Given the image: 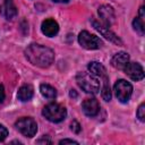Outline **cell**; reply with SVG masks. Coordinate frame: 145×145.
<instances>
[{
  "label": "cell",
  "mask_w": 145,
  "mask_h": 145,
  "mask_svg": "<svg viewBox=\"0 0 145 145\" xmlns=\"http://www.w3.org/2000/svg\"><path fill=\"white\" fill-rule=\"evenodd\" d=\"M33 94H34V92H33V87L31 85H23L17 93V97L19 101L26 102L33 97Z\"/></svg>",
  "instance_id": "2e32d148"
},
{
  "label": "cell",
  "mask_w": 145,
  "mask_h": 145,
  "mask_svg": "<svg viewBox=\"0 0 145 145\" xmlns=\"http://www.w3.org/2000/svg\"><path fill=\"white\" fill-rule=\"evenodd\" d=\"M59 144H78V143L74 139H61L59 142Z\"/></svg>",
  "instance_id": "7402d4cb"
},
{
  "label": "cell",
  "mask_w": 145,
  "mask_h": 145,
  "mask_svg": "<svg viewBox=\"0 0 145 145\" xmlns=\"http://www.w3.org/2000/svg\"><path fill=\"white\" fill-rule=\"evenodd\" d=\"M83 112L88 117H95L100 112V103L96 99H86L82 104Z\"/></svg>",
  "instance_id": "8fae6325"
},
{
  "label": "cell",
  "mask_w": 145,
  "mask_h": 145,
  "mask_svg": "<svg viewBox=\"0 0 145 145\" xmlns=\"http://www.w3.org/2000/svg\"><path fill=\"white\" fill-rule=\"evenodd\" d=\"M92 24H93V27H94L96 31H99L105 39L110 40L111 42H113V43H116V44H119V45L122 44L121 40H120L112 31L109 29V26H106V25H104L103 23H100V22H97V20H95V19H92Z\"/></svg>",
  "instance_id": "ba28073f"
},
{
  "label": "cell",
  "mask_w": 145,
  "mask_h": 145,
  "mask_svg": "<svg viewBox=\"0 0 145 145\" xmlns=\"http://www.w3.org/2000/svg\"><path fill=\"white\" fill-rule=\"evenodd\" d=\"M126 75L131 78L133 80H142L144 78V70L143 67L137 62H128L123 68Z\"/></svg>",
  "instance_id": "9c48e42d"
},
{
  "label": "cell",
  "mask_w": 145,
  "mask_h": 145,
  "mask_svg": "<svg viewBox=\"0 0 145 145\" xmlns=\"http://www.w3.org/2000/svg\"><path fill=\"white\" fill-rule=\"evenodd\" d=\"M25 56L27 60L40 68H48L54 60V52L41 44H31L25 50Z\"/></svg>",
  "instance_id": "6da1fadb"
},
{
  "label": "cell",
  "mask_w": 145,
  "mask_h": 145,
  "mask_svg": "<svg viewBox=\"0 0 145 145\" xmlns=\"http://www.w3.org/2000/svg\"><path fill=\"white\" fill-rule=\"evenodd\" d=\"M76 82L84 92L89 94L99 93L101 87V83L99 78L89 72H78L76 76Z\"/></svg>",
  "instance_id": "3957f363"
},
{
  "label": "cell",
  "mask_w": 145,
  "mask_h": 145,
  "mask_svg": "<svg viewBox=\"0 0 145 145\" xmlns=\"http://www.w3.org/2000/svg\"><path fill=\"white\" fill-rule=\"evenodd\" d=\"M36 143H39V144H43V143H44V144H50V143H51V139L49 138V136H43V137L40 138Z\"/></svg>",
  "instance_id": "44dd1931"
},
{
  "label": "cell",
  "mask_w": 145,
  "mask_h": 145,
  "mask_svg": "<svg viewBox=\"0 0 145 145\" xmlns=\"http://www.w3.org/2000/svg\"><path fill=\"white\" fill-rule=\"evenodd\" d=\"M99 15L102 19V23L106 26H110L114 22V10L111 6L103 5L99 8Z\"/></svg>",
  "instance_id": "7c38bea8"
},
{
  "label": "cell",
  "mask_w": 145,
  "mask_h": 145,
  "mask_svg": "<svg viewBox=\"0 0 145 145\" xmlns=\"http://www.w3.org/2000/svg\"><path fill=\"white\" fill-rule=\"evenodd\" d=\"M5 100V89H3V86L0 84V102H2Z\"/></svg>",
  "instance_id": "603a6c76"
},
{
  "label": "cell",
  "mask_w": 145,
  "mask_h": 145,
  "mask_svg": "<svg viewBox=\"0 0 145 145\" xmlns=\"http://www.w3.org/2000/svg\"><path fill=\"white\" fill-rule=\"evenodd\" d=\"M40 92L41 94L45 97V99H49V100H52L57 96V91L54 87H52L51 85L49 84H41L40 86Z\"/></svg>",
  "instance_id": "e0dca14e"
},
{
  "label": "cell",
  "mask_w": 145,
  "mask_h": 145,
  "mask_svg": "<svg viewBox=\"0 0 145 145\" xmlns=\"http://www.w3.org/2000/svg\"><path fill=\"white\" fill-rule=\"evenodd\" d=\"M42 114L51 122H60L62 121L67 116V110L63 105L59 103H49L46 104L43 110Z\"/></svg>",
  "instance_id": "277c9868"
},
{
  "label": "cell",
  "mask_w": 145,
  "mask_h": 145,
  "mask_svg": "<svg viewBox=\"0 0 145 145\" xmlns=\"http://www.w3.org/2000/svg\"><path fill=\"white\" fill-rule=\"evenodd\" d=\"M88 70L91 71V74H93L94 76L102 78V83H103V87H102V97L104 101H110L111 100V89H110V84H109V78L106 75V69L105 67L96 61H92L88 63L87 66Z\"/></svg>",
  "instance_id": "7a4b0ae2"
},
{
  "label": "cell",
  "mask_w": 145,
  "mask_h": 145,
  "mask_svg": "<svg viewBox=\"0 0 145 145\" xmlns=\"http://www.w3.org/2000/svg\"><path fill=\"white\" fill-rule=\"evenodd\" d=\"M17 130L26 137H33L37 131V123L33 118L24 117L16 121L15 123Z\"/></svg>",
  "instance_id": "5b68a950"
},
{
  "label": "cell",
  "mask_w": 145,
  "mask_h": 145,
  "mask_svg": "<svg viewBox=\"0 0 145 145\" xmlns=\"http://www.w3.org/2000/svg\"><path fill=\"white\" fill-rule=\"evenodd\" d=\"M70 128H71V130L75 131V133H79V131H80V125H79L77 121H72L71 125H70Z\"/></svg>",
  "instance_id": "ffe728a7"
},
{
  "label": "cell",
  "mask_w": 145,
  "mask_h": 145,
  "mask_svg": "<svg viewBox=\"0 0 145 145\" xmlns=\"http://www.w3.org/2000/svg\"><path fill=\"white\" fill-rule=\"evenodd\" d=\"M41 29L44 35L51 37V36H54L59 32V25L54 19L48 18V19L43 20V23L41 25Z\"/></svg>",
  "instance_id": "4fadbf2b"
},
{
  "label": "cell",
  "mask_w": 145,
  "mask_h": 145,
  "mask_svg": "<svg viewBox=\"0 0 145 145\" xmlns=\"http://www.w3.org/2000/svg\"><path fill=\"white\" fill-rule=\"evenodd\" d=\"M52 1H54V2H68L69 0H52Z\"/></svg>",
  "instance_id": "cb8c5ba5"
},
{
  "label": "cell",
  "mask_w": 145,
  "mask_h": 145,
  "mask_svg": "<svg viewBox=\"0 0 145 145\" xmlns=\"http://www.w3.org/2000/svg\"><path fill=\"white\" fill-rule=\"evenodd\" d=\"M0 14L8 20L17 16V8L14 3V0H3L0 6Z\"/></svg>",
  "instance_id": "30bf717a"
},
{
  "label": "cell",
  "mask_w": 145,
  "mask_h": 145,
  "mask_svg": "<svg viewBox=\"0 0 145 145\" xmlns=\"http://www.w3.org/2000/svg\"><path fill=\"white\" fill-rule=\"evenodd\" d=\"M129 62V56L126 52H118L116 53L112 59H111V65L112 67L117 69H123L125 66Z\"/></svg>",
  "instance_id": "5bb4252c"
},
{
  "label": "cell",
  "mask_w": 145,
  "mask_h": 145,
  "mask_svg": "<svg viewBox=\"0 0 145 145\" xmlns=\"http://www.w3.org/2000/svg\"><path fill=\"white\" fill-rule=\"evenodd\" d=\"M144 17H145V14H144V7H140V8H139V16H138L137 18H135L134 22H133L134 29H135L139 35H143L144 32H145Z\"/></svg>",
  "instance_id": "9a60e30c"
},
{
  "label": "cell",
  "mask_w": 145,
  "mask_h": 145,
  "mask_svg": "<svg viewBox=\"0 0 145 145\" xmlns=\"http://www.w3.org/2000/svg\"><path fill=\"white\" fill-rule=\"evenodd\" d=\"M78 42L84 49H87V50H95V49H100L102 46L101 39L94 34H91L87 31H82L79 33Z\"/></svg>",
  "instance_id": "52a82bcc"
},
{
  "label": "cell",
  "mask_w": 145,
  "mask_h": 145,
  "mask_svg": "<svg viewBox=\"0 0 145 145\" xmlns=\"http://www.w3.org/2000/svg\"><path fill=\"white\" fill-rule=\"evenodd\" d=\"M113 91H114V94H116V97L122 102V103H126L128 102V100L130 99L131 96V93H133V86L130 83H128L127 80L125 79H119L116 82L114 86H113Z\"/></svg>",
  "instance_id": "8992f818"
},
{
  "label": "cell",
  "mask_w": 145,
  "mask_h": 145,
  "mask_svg": "<svg viewBox=\"0 0 145 145\" xmlns=\"http://www.w3.org/2000/svg\"><path fill=\"white\" fill-rule=\"evenodd\" d=\"M136 116L137 118L140 120V121H145V104L142 103L138 109H137V112H136Z\"/></svg>",
  "instance_id": "ac0fdd59"
},
{
  "label": "cell",
  "mask_w": 145,
  "mask_h": 145,
  "mask_svg": "<svg viewBox=\"0 0 145 145\" xmlns=\"http://www.w3.org/2000/svg\"><path fill=\"white\" fill-rule=\"evenodd\" d=\"M7 136H8V130H7V128L3 127L2 125H0V142L5 140Z\"/></svg>",
  "instance_id": "d6986e66"
},
{
  "label": "cell",
  "mask_w": 145,
  "mask_h": 145,
  "mask_svg": "<svg viewBox=\"0 0 145 145\" xmlns=\"http://www.w3.org/2000/svg\"><path fill=\"white\" fill-rule=\"evenodd\" d=\"M72 95H74V96H76V93H75V91H74V89H71V92H70V96H72Z\"/></svg>",
  "instance_id": "d4e9b609"
}]
</instances>
